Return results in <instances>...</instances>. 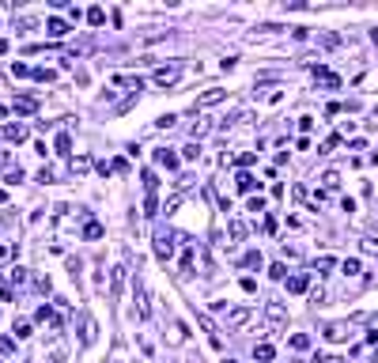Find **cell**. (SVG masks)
<instances>
[{"label": "cell", "instance_id": "6da1fadb", "mask_svg": "<svg viewBox=\"0 0 378 363\" xmlns=\"http://www.w3.org/2000/svg\"><path fill=\"white\" fill-rule=\"evenodd\" d=\"M174 242H178V235L167 231V227H159V231H155V257H159V261H170V257H174Z\"/></svg>", "mask_w": 378, "mask_h": 363}, {"label": "cell", "instance_id": "7a4b0ae2", "mask_svg": "<svg viewBox=\"0 0 378 363\" xmlns=\"http://www.w3.org/2000/svg\"><path fill=\"white\" fill-rule=\"evenodd\" d=\"M348 333H352V329H348V322H329V326L322 329V337L325 341H348Z\"/></svg>", "mask_w": 378, "mask_h": 363}, {"label": "cell", "instance_id": "3957f363", "mask_svg": "<svg viewBox=\"0 0 378 363\" xmlns=\"http://www.w3.org/2000/svg\"><path fill=\"white\" fill-rule=\"evenodd\" d=\"M227 99V91H219V87H212V91H205L197 99V110H208V106H216V102H224Z\"/></svg>", "mask_w": 378, "mask_h": 363}, {"label": "cell", "instance_id": "277c9868", "mask_svg": "<svg viewBox=\"0 0 378 363\" xmlns=\"http://www.w3.org/2000/svg\"><path fill=\"white\" fill-rule=\"evenodd\" d=\"M265 318L273 322V326H287V310L280 307V303H265Z\"/></svg>", "mask_w": 378, "mask_h": 363}, {"label": "cell", "instance_id": "5b68a950", "mask_svg": "<svg viewBox=\"0 0 378 363\" xmlns=\"http://www.w3.org/2000/svg\"><path fill=\"white\" fill-rule=\"evenodd\" d=\"M310 288V276L306 273H295V276H287V291H292V295H303Z\"/></svg>", "mask_w": 378, "mask_h": 363}, {"label": "cell", "instance_id": "8992f818", "mask_svg": "<svg viewBox=\"0 0 378 363\" xmlns=\"http://www.w3.org/2000/svg\"><path fill=\"white\" fill-rule=\"evenodd\" d=\"M132 299H137V318H148V291H144L140 280H137V288H132Z\"/></svg>", "mask_w": 378, "mask_h": 363}, {"label": "cell", "instance_id": "52a82bcc", "mask_svg": "<svg viewBox=\"0 0 378 363\" xmlns=\"http://www.w3.org/2000/svg\"><path fill=\"white\" fill-rule=\"evenodd\" d=\"M46 34H50V38H64V34H69V23H64V19H46Z\"/></svg>", "mask_w": 378, "mask_h": 363}, {"label": "cell", "instance_id": "ba28073f", "mask_svg": "<svg viewBox=\"0 0 378 363\" xmlns=\"http://www.w3.org/2000/svg\"><path fill=\"white\" fill-rule=\"evenodd\" d=\"M155 163L167 167V170H174V167H178V155H174L170 148H155Z\"/></svg>", "mask_w": 378, "mask_h": 363}, {"label": "cell", "instance_id": "9c48e42d", "mask_svg": "<svg viewBox=\"0 0 378 363\" xmlns=\"http://www.w3.org/2000/svg\"><path fill=\"white\" fill-rule=\"evenodd\" d=\"M257 186H261V182H257L254 174H246V170H242V174L235 178V189H238V193H254Z\"/></svg>", "mask_w": 378, "mask_h": 363}, {"label": "cell", "instance_id": "30bf717a", "mask_svg": "<svg viewBox=\"0 0 378 363\" xmlns=\"http://www.w3.org/2000/svg\"><path fill=\"white\" fill-rule=\"evenodd\" d=\"M250 314H254V310H250V307H242V310H231V314H227V326H231V329L246 326V322H250Z\"/></svg>", "mask_w": 378, "mask_h": 363}, {"label": "cell", "instance_id": "8fae6325", "mask_svg": "<svg viewBox=\"0 0 378 363\" xmlns=\"http://www.w3.org/2000/svg\"><path fill=\"white\" fill-rule=\"evenodd\" d=\"M80 341H83V345H91V341H95V322H91V314H83V318H80Z\"/></svg>", "mask_w": 378, "mask_h": 363}, {"label": "cell", "instance_id": "7c38bea8", "mask_svg": "<svg viewBox=\"0 0 378 363\" xmlns=\"http://www.w3.org/2000/svg\"><path fill=\"white\" fill-rule=\"evenodd\" d=\"M12 110H15V114H34V110H38V99L23 95V99H15V102H12Z\"/></svg>", "mask_w": 378, "mask_h": 363}, {"label": "cell", "instance_id": "4fadbf2b", "mask_svg": "<svg viewBox=\"0 0 378 363\" xmlns=\"http://www.w3.org/2000/svg\"><path fill=\"white\" fill-rule=\"evenodd\" d=\"M121 284H125V269L118 265V269L110 273V299H118V295H121Z\"/></svg>", "mask_w": 378, "mask_h": 363}, {"label": "cell", "instance_id": "5bb4252c", "mask_svg": "<svg viewBox=\"0 0 378 363\" xmlns=\"http://www.w3.org/2000/svg\"><path fill=\"white\" fill-rule=\"evenodd\" d=\"M193 269H197V250L189 246L186 257H182V273H178V276H193Z\"/></svg>", "mask_w": 378, "mask_h": 363}, {"label": "cell", "instance_id": "9a60e30c", "mask_svg": "<svg viewBox=\"0 0 378 363\" xmlns=\"http://www.w3.org/2000/svg\"><path fill=\"white\" fill-rule=\"evenodd\" d=\"M155 83H163V87L178 83V69H159V72H155Z\"/></svg>", "mask_w": 378, "mask_h": 363}, {"label": "cell", "instance_id": "2e32d148", "mask_svg": "<svg viewBox=\"0 0 378 363\" xmlns=\"http://www.w3.org/2000/svg\"><path fill=\"white\" fill-rule=\"evenodd\" d=\"M83 238H91V242H95V238H102V223L87 219V223H83Z\"/></svg>", "mask_w": 378, "mask_h": 363}, {"label": "cell", "instance_id": "e0dca14e", "mask_svg": "<svg viewBox=\"0 0 378 363\" xmlns=\"http://www.w3.org/2000/svg\"><path fill=\"white\" fill-rule=\"evenodd\" d=\"M57 155H72V137H69V132L57 137Z\"/></svg>", "mask_w": 378, "mask_h": 363}, {"label": "cell", "instance_id": "ac0fdd59", "mask_svg": "<svg viewBox=\"0 0 378 363\" xmlns=\"http://www.w3.org/2000/svg\"><path fill=\"white\" fill-rule=\"evenodd\" d=\"M4 137L12 140V144H19V140L27 137V129H23V125H8V129H4Z\"/></svg>", "mask_w": 378, "mask_h": 363}, {"label": "cell", "instance_id": "d6986e66", "mask_svg": "<svg viewBox=\"0 0 378 363\" xmlns=\"http://www.w3.org/2000/svg\"><path fill=\"white\" fill-rule=\"evenodd\" d=\"M140 182H144V189H148V193H155V189H159V178H155L151 170H144V174H140Z\"/></svg>", "mask_w": 378, "mask_h": 363}, {"label": "cell", "instance_id": "ffe728a7", "mask_svg": "<svg viewBox=\"0 0 378 363\" xmlns=\"http://www.w3.org/2000/svg\"><path fill=\"white\" fill-rule=\"evenodd\" d=\"M341 273H344V276H360L363 269H360V261H355V257H348V261L341 265Z\"/></svg>", "mask_w": 378, "mask_h": 363}, {"label": "cell", "instance_id": "44dd1931", "mask_svg": "<svg viewBox=\"0 0 378 363\" xmlns=\"http://www.w3.org/2000/svg\"><path fill=\"white\" fill-rule=\"evenodd\" d=\"M292 348H295V352H306V348H310V337H306V333H295V337H292Z\"/></svg>", "mask_w": 378, "mask_h": 363}, {"label": "cell", "instance_id": "7402d4cb", "mask_svg": "<svg viewBox=\"0 0 378 363\" xmlns=\"http://www.w3.org/2000/svg\"><path fill=\"white\" fill-rule=\"evenodd\" d=\"M254 359L269 363V359H273V348H269V345H254Z\"/></svg>", "mask_w": 378, "mask_h": 363}, {"label": "cell", "instance_id": "603a6c76", "mask_svg": "<svg viewBox=\"0 0 378 363\" xmlns=\"http://www.w3.org/2000/svg\"><path fill=\"white\" fill-rule=\"evenodd\" d=\"M242 235H246V227H242L238 219H231V246H235V242H242Z\"/></svg>", "mask_w": 378, "mask_h": 363}, {"label": "cell", "instance_id": "cb8c5ba5", "mask_svg": "<svg viewBox=\"0 0 378 363\" xmlns=\"http://www.w3.org/2000/svg\"><path fill=\"white\" fill-rule=\"evenodd\" d=\"M242 265H246V269H261V254H257V250H250L246 257H242Z\"/></svg>", "mask_w": 378, "mask_h": 363}, {"label": "cell", "instance_id": "d4e9b609", "mask_svg": "<svg viewBox=\"0 0 378 363\" xmlns=\"http://www.w3.org/2000/svg\"><path fill=\"white\" fill-rule=\"evenodd\" d=\"M329 269H333V257H318V261H314V273H329Z\"/></svg>", "mask_w": 378, "mask_h": 363}, {"label": "cell", "instance_id": "484cf974", "mask_svg": "<svg viewBox=\"0 0 378 363\" xmlns=\"http://www.w3.org/2000/svg\"><path fill=\"white\" fill-rule=\"evenodd\" d=\"M322 182H325V189H337V186H341V174L329 170V174H322Z\"/></svg>", "mask_w": 378, "mask_h": 363}, {"label": "cell", "instance_id": "4316f807", "mask_svg": "<svg viewBox=\"0 0 378 363\" xmlns=\"http://www.w3.org/2000/svg\"><path fill=\"white\" fill-rule=\"evenodd\" d=\"M87 19H91L95 27H102V19H106V12H102V8H91V12H87Z\"/></svg>", "mask_w": 378, "mask_h": 363}, {"label": "cell", "instance_id": "83f0119b", "mask_svg": "<svg viewBox=\"0 0 378 363\" xmlns=\"http://www.w3.org/2000/svg\"><path fill=\"white\" fill-rule=\"evenodd\" d=\"M53 76H57L53 69H34V80H42V83H50V80H53Z\"/></svg>", "mask_w": 378, "mask_h": 363}, {"label": "cell", "instance_id": "f1b7e54d", "mask_svg": "<svg viewBox=\"0 0 378 363\" xmlns=\"http://www.w3.org/2000/svg\"><path fill=\"white\" fill-rule=\"evenodd\" d=\"M182 155H186V159H189V163H193V159H197V155H201V144H186V148H182Z\"/></svg>", "mask_w": 378, "mask_h": 363}, {"label": "cell", "instance_id": "f546056e", "mask_svg": "<svg viewBox=\"0 0 378 363\" xmlns=\"http://www.w3.org/2000/svg\"><path fill=\"white\" fill-rule=\"evenodd\" d=\"M8 276H12V284H27V269H19V265H15Z\"/></svg>", "mask_w": 378, "mask_h": 363}, {"label": "cell", "instance_id": "4dcf8cb0", "mask_svg": "<svg viewBox=\"0 0 378 363\" xmlns=\"http://www.w3.org/2000/svg\"><path fill=\"white\" fill-rule=\"evenodd\" d=\"M254 159H257V151H242V155L235 159V163H238V167H250V163H254Z\"/></svg>", "mask_w": 378, "mask_h": 363}, {"label": "cell", "instance_id": "1f68e13d", "mask_svg": "<svg viewBox=\"0 0 378 363\" xmlns=\"http://www.w3.org/2000/svg\"><path fill=\"white\" fill-rule=\"evenodd\" d=\"M242 291H250V295L257 291V280H254V276H242Z\"/></svg>", "mask_w": 378, "mask_h": 363}, {"label": "cell", "instance_id": "d6a6232c", "mask_svg": "<svg viewBox=\"0 0 378 363\" xmlns=\"http://www.w3.org/2000/svg\"><path fill=\"white\" fill-rule=\"evenodd\" d=\"M15 337H31V322H15Z\"/></svg>", "mask_w": 378, "mask_h": 363}, {"label": "cell", "instance_id": "836d02e7", "mask_svg": "<svg viewBox=\"0 0 378 363\" xmlns=\"http://www.w3.org/2000/svg\"><path fill=\"white\" fill-rule=\"evenodd\" d=\"M0 299L12 303V284H8V280H0Z\"/></svg>", "mask_w": 378, "mask_h": 363}, {"label": "cell", "instance_id": "e575fe53", "mask_svg": "<svg viewBox=\"0 0 378 363\" xmlns=\"http://www.w3.org/2000/svg\"><path fill=\"white\" fill-rule=\"evenodd\" d=\"M12 348H15V341H12V337H0V356H8Z\"/></svg>", "mask_w": 378, "mask_h": 363}, {"label": "cell", "instance_id": "d590c367", "mask_svg": "<svg viewBox=\"0 0 378 363\" xmlns=\"http://www.w3.org/2000/svg\"><path fill=\"white\" fill-rule=\"evenodd\" d=\"M174 121H178V118H174V114H163V118H159V121H155V125H159V129H170V125H174Z\"/></svg>", "mask_w": 378, "mask_h": 363}, {"label": "cell", "instance_id": "8d00e7d4", "mask_svg": "<svg viewBox=\"0 0 378 363\" xmlns=\"http://www.w3.org/2000/svg\"><path fill=\"white\" fill-rule=\"evenodd\" d=\"M322 299H325V288H314V291H310V303H314V307H322Z\"/></svg>", "mask_w": 378, "mask_h": 363}, {"label": "cell", "instance_id": "74e56055", "mask_svg": "<svg viewBox=\"0 0 378 363\" xmlns=\"http://www.w3.org/2000/svg\"><path fill=\"white\" fill-rule=\"evenodd\" d=\"M363 250H367V254H378V238L367 235V238H363Z\"/></svg>", "mask_w": 378, "mask_h": 363}, {"label": "cell", "instance_id": "f35d334b", "mask_svg": "<svg viewBox=\"0 0 378 363\" xmlns=\"http://www.w3.org/2000/svg\"><path fill=\"white\" fill-rule=\"evenodd\" d=\"M269 276H273V280H284V276H287V273H284V265H280V261H276V265H273V269H269Z\"/></svg>", "mask_w": 378, "mask_h": 363}, {"label": "cell", "instance_id": "ab89813d", "mask_svg": "<svg viewBox=\"0 0 378 363\" xmlns=\"http://www.w3.org/2000/svg\"><path fill=\"white\" fill-rule=\"evenodd\" d=\"M12 76H19V80H23V76H34V72L27 69V64H12Z\"/></svg>", "mask_w": 378, "mask_h": 363}, {"label": "cell", "instance_id": "60d3db41", "mask_svg": "<svg viewBox=\"0 0 378 363\" xmlns=\"http://www.w3.org/2000/svg\"><path fill=\"white\" fill-rule=\"evenodd\" d=\"M87 167H91V159H87V155H80V159H72V170H87Z\"/></svg>", "mask_w": 378, "mask_h": 363}, {"label": "cell", "instance_id": "b9f144b4", "mask_svg": "<svg viewBox=\"0 0 378 363\" xmlns=\"http://www.w3.org/2000/svg\"><path fill=\"white\" fill-rule=\"evenodd\" d=\"M34 288H38V291H46V295H50V276H38V280H34Z\"/></svg>", "mask_w": 378, "mask_h": 363}, {"label": "cell", "instance_id": "7bdbcfd3", "mask_svg": "<svg viewBox=\"0 0 378 363\" xmlns=\"http://www.w3.org/2000/svg\"><path fill=\"white\" fill-rule=\"evenodd\" d=\"M250 212H265V200H261V197H250Z\"/></svg>", "mask_w": 378, "mask_h": 363}, {"label": "cell", "instance_id": "ee69618b", "mask_svg": "<svg viewBox=\"0 0 378 363\" xmlns=\"http://www.w3.org/2000/svg\"><path fill=\"white\" fill-rule=\"evenodd\" d=\"M19 178H23V170H19V167H15V170H8V178H4V182H8V186H15V182H19Z\"/></svg>", "mask_w": 378, "mask_h": 363}, {"label": "cell", "instance_id": "f6af8a7d", "mask_svg": "<svg viewBox=\"0 0 378 363\" xmlns=\"http://www.w3.org/2000/svg\"><path fill=\"white\" fill-rule=\"evenodd\" d=\"M0 53H8V38H0Z\"/></svg>", "mask_w": 378, "mask_h": 363}, {"label": "cell", "instance_id": "bcb514c9", "mask_svg": "<svg viewBox=\"0 0 378 363\" xmlns=\"http://www.w3.org/2000/svg\"><path fill=\"white\" fill-rule=\"evenodd\" d=\"M371 38H374V46H378V31H374V34H371Z\"/></svg>", "mask_w": 378, "mask_h": 363}, {"label": "cell", "instance_id": "7dc6e473", "mask_svg": "<svg viewBox=\"0 0 378 363\" xmlns=\"http://www.w3.org/2000/svg\"><path fill=\"white\" fill-rule=\"evenodd\" d=\"M224 363H235V359H224Z\"/></svg>", "mask_w": 378, "mask_h": 363}, {"label": "cell", "instance_id": "c3c4849f", "mask_svg": "<svg viewBox=\"0 0 378 363\" xmlns=\"http://www.w3.org/2000/svg\"><path fill=\"white\" fill-rule=\"evenodd\" d=\"M374 363H378V352H374Z\"/></svg>", "mask_w": 378, "mask_h": 363}, {"label": "cell", "instance_id": "681fc988", "mask_svg": "<svg viewBox=\"0 0 378 363\" xmlns=\"http://www.w3.org/2000/svg\"><path fill=\"white\" fill-rule=\"evenodd\" d=\"M0 363H8V359H0Z\"/></svg>", "mask_w": 378, "mask_h": 363}]
</instances>
